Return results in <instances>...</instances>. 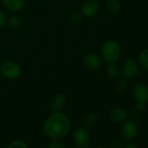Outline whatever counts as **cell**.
Listing matches in <instances>:
<instances>
[{"mask_svg":"<svg viewBox=\"0 0 148 148\" xmlns=\"http://www.w3.org/2000/svg\"><path fill=\"white\" fill-rule=\"evenodd\" d=\"M71 119L64 113L54 112L45 122L43 131L45 135L51 139L58 140L64 138L71 131Z\"/></svg>","mask_w":148,"mask_h":148,"instance_id":"cell-1","label":"cell"},{"mask_svg":"<svg viewBox=\"0 0 148 148\" xmlns=\"http://www.w3.org/2000/svg\"><path fill=\"white\" fill-rule=\"evenodd\" d=\"M101 54L103 58L107 63H114L119 60L121 55V48L118 42L114 40L106 41L101 49Z\"/></svg>","mask_w":148,"mask_h":148,"instance_id":"cell-2","label":"cell"},{"mask_svg":"<svg viewBox=\"0 0 148 148\" xmlns=\"http://www.w3.org/2000/svg\"><path fill=\"white\" fill-rule=\"evenodd\" d=\"M74 144L78 148H88L91 144V135L85 126L78 127L72 132Z\"/></svg>","mask_w":148,"mask_h":148,"instance_id":"cell-3","label":"cell"},{"mask_svg":"<svg viewBox=\"0 0 148 148\" xmlns=\"http://www.w3.org/2000/svg\"><path fill=\"white\" fill-rule=\"evenodd\" d=\"M1 74L8 79H16L21 74V67L14 61H6L1 66Z\"/></svg>","mask_w":148,"mask_h":148,"instance_id":"cell-4","label":"cell"},{"mask_svg":"<svg viewBox=\"0 0 148 148\" xmlns=\"http://www.w3.org/2000/svg\"><path fill=\"white\" fill-rule=\"evenodd\" d=\"M123 76L128 79H135L139 72V65L134 58H127L124 61L121 69Z\"/></svg>","mask_w":148,"mask_h":148,"instance_id":"cell-5","label":"cell"},{"mask_svg":"<svg viewBox=\"0 0 148 148\" xmlns=\"http://www.w3.org/2000/svg\"><path fill=\"white\" fill-rule=\"evenodd\" d=\"M138 127L133 120L124 121L120 128V135L125 140H132L138 135Z\"/></svg>","mask_w":148,"mask_h":148,"instance_id":"cell-6","label":"cell"},{"mask_svg":"<svg viewBox=\"0 0 148 148\" xmlns=\"http://www.w3.org/2000/svg\"><path fill=\"white\" fill-rule=\"evenodd\" d=\"M133 98L138 104L147 105L148 103V86L145 84H138L132 90Z\"/></svg>","mask_w":148,"mask_h":148,"instance_id":"cell-7","label":"cell"},{"mask_svg":"<svg viewBox=\"0 0 148 148\" xmlns=\"http://www.w3.org/2000/svg\"><path fill=\"white\" fill-rule=\"evenodd\" d=\"M99 4L97 0H87L82 6V14L86 18H92L98 14Z\"/></svg>","mask_w":148,"mask_h":148,"instance_id":"cell-8","label":"cell"},{"mask_svg":"<svg viewBox=\"0 0 148 148\" xmlns=\"http://www.w3.org/2000/svg\"><path fill=\"white\" fill-rule=\"evenodd\" d=\"M83 63L86 67L92 70H97L102 66V58L97 54L89 53L84 57Z\"/></svg>","mask_w":148,"mask_h":148,"instance_id":"cell-9","label":"cell"},{"mask_svg":"<svg viewBox=\"0 0 148 148\" xmlns=\"http://www.w3.org/2000/svg\"><path fill=\"white\" fill-rule=\"evenodd\" d=\"M109 117L111 120L115 123H122L126 120L128 113L125 109L121 107H115L112 110H111Z\"/></svg>","mask_w":148,"mask_h":148,"instance_id":"cell-10","label":"cell"},{"mask_svg":"<svg viewBox=\"0 0 148 148\" xmlns=\"http://www.w3.org/2000/svg\"><path fill=\"white\" fill-rule=\"evenodd\" d=\"M66 97L64 94H57L55 95L51 101V107L54 112H59L63 110L66 106Z\"/></svg>","mask_w":148,"mask_h":148,"instance_id":"cell-11","label":"cell"},{"mask_svg":"<svg viewBox=\"0 0 148 148\" xmlns=\"http://www.w3.org/2000/svg\"><path fill=\"white\" fill-rule=\"evenodd\" d=\"M3 3L12 12H19L25 6V0H3Z\"/></svg>","mask_w":148,"mask_h":148,"instance_id":"cell-12","label":"cell"},{"mask_svg":"<svg viewBox=\"0 0 148 148\" xmlns=\"http://www.w3.org/2000/svg\"><path fill=\"white\" fill-rule=\"evenodd\" d=\"M98 121H99V118H98L97 114L89 113L86 116V118L84 119L85 127L87 129H92L96 126V125L98 124Z\"/></svg>","mask_w":148,"mask_h":148,"instance_id":"cell-13","label":"cell"},{"mask_svg":"<svg viewBox=\"0 0 148 148\" xmlns=\"http://www.w3.org/2000/svg\"><path fill=\"white\" fill-rule=\"evenodd\" d=\"M106 9L111 13H117L120 10V3L119 0H106Z\"/></svg>","mask_w":148,"mask_h":148,"instance_id":"cell-14","label":"cell"},{"mask_svg":"<svg viewBox=\"0 0 148 148\" xmlns=\"http://www.w3.org/2000/svg\"><path fill=\"white\" fill-rule=\"evenodd\" d=\"M139 64L146 70H148V48L143 50L138 56Z\"/></svg>","mask_w":148,"mask_h":148,"instance_id":"cell-15","label":"cell"},{"mask_svg":"<svg viewBox=\"0 0 148 148\" xmlns=\"http://www.w3.org/2000/svg\"><path fill=\"white\" fill-rule=\"evenodd\" d=\"M107 74L111 79H118L119 76V69L112 63L107 67Z\"/></svg>","mask_w":148,"mask_h":148,"instance_id":"cell-16","label":"cell"},{"mask_svg":"<svg viewBox=\"0 0 148 148\" xmlns=\"http://www.w3.org/2000/svg\"><path fill=\"white\" fill-rule=\"evenodd\" d=\"M7 24H8V25H9L10 28L14 29V30H17V29H18V28L21 26L22 21H21L20 18H18V17H12V18L8 20Z\"/></svg>","mask_w":148,"mask_h":148,"instance_id":"cell-17","label":"cell"},{"mask_svg":"<svg viewBox=\"0 0 148 148\" xmlns=\"http://www.w3.org/2000/svg\"><path fill=\"white\" fill-rule=\"evenodd\" d=\"M127 88V82L125 81V79H119L115 85V90L116 92H118L119 93H122L124 92Z\"/></svg>","mask_w":148,"mask_h":148,"instance_id":"cell-18","label":"cell"},{"mask_svg":"<svg viewBox=\"0 0 148 148\" xmlns=\"http://www.w3.org/2000/svg\"><path fill=\"white\" fill-rule=\"evenodd\" d=\"M82 17H83V14L81 12H73L70 16V20L73 24H77V23H79L82 20Z\"/></svg>","mask_w":148,"mask_h":148,"instance_id":"cell-19","label":"cell"},{"mask_svg":"<svg viewBox=\"0 0 148 148\" xmlns=\"http://www.w3.org/2000/svg\"><path fill=\"white\" fill-rule=\"evenodd\" d=\"M8 148H28V146L22 140H14L8 145Z\"/></svg>","mask_w":148,"mask_h":148,"instance_id":"cell-20","label":"cell"},{"mask_svg":"<svg viewBox=\"0 0 148 148\" xmlns=\"http://www.w3.org/2000/svg\"><path fill=\"white\" fill-rule=\"evenodd\" d=\"M48 148H67V147L62 142H59L58 140H55V141L51 142L49 145Z\"/></svg>","mask_w":148,"mask_h":148,"instance_id":"cell-21","label":"cell"},{"mask_svg":"<svg viewBox=\"0 0 148 148\" xmlns=\"http://www.w3.org/2000/svg\"><path fill=\"white\" fill-rule=\"evenodd\" d=\"M6 23H7L6 15L2 10H0V27L4 26Z\"/></svg>","mask_w":148,"mask_h":148,"instance_id":"cell-22","label":"cell"},{"mask_svg":"<svg viewBox=\"0 0 148 148\" xmlns=\"http://www.w3.org/2000/svg\"><path fill=\"white\" fill-rule=\"evenodd\" d=\"M112 148H122V144L120 141H115L112 145Z\"/></svg>","mask_w":148,"mask_h":148,"instance_id":"cell-23","label":"cell"},{"mask_svg":"<svg viewBox=\"0 0 148 148\" xmlns=\"http://www.w3.org/2000/svg\"><path fill=\"white\" fill-rule=\"evenodd\" d=\"M130 116H131L132 119H136V118H138V111H137L136 109H134V110L131 111V112H130Z\"/></svg>","mask_w":148,"mask_h":148,"instance_id":"cell-24","label":"cell"},{"mask_svg":"<svg viewBox=\"0 0 148 148\" xmlns=\"http://www.w3.org/2000/svg\"><path fill=\"white\" fill-rule=\"evenodd\" d=\"M123 148H138V147L136 145H125Z\"/></svg>","mask_w":148,"mask_h":148,"instance_id":"cell-25","label":"cell"},{"mask_svg":"<svg viewBox=\"0 0 148 148\" xmlns=\"http://www.w3.org/2000/svg\"><path fill=\"white\" fill-rule=\"evenodd\" d=\"M94 148H106V147H104V146H97V147H94Z\"/></svg>","mask_w":148,"mask_h":148,"instance_id":"cell-26","label":"cell"},{"mask_svg":"<svg viewBox=\"0 0 148 148\" xmlns=\"http://www.w3.org/2000/svg\"><path fill=\"white\" fill-rule=\"evenodd\" d=\"M68 148H78V147H76V146H70V147H68Z\"/></svg>","mask_w":148,"mask_h":148,"instance_id":"cell-27","label":"cell"},{"mask_svg":"<svg viewBox=\"0 0 148 148\" xmlns=\"http://www.w3.org/2000/svg\"><path fill=\"white\" fill-rule=\"evenodd\" d=\"M0 76H1V71H0Z\"/></svg>","mask_w":148,"mask_h":148,"instance_id":"cell-28","label":"cell"}]
</instances>
